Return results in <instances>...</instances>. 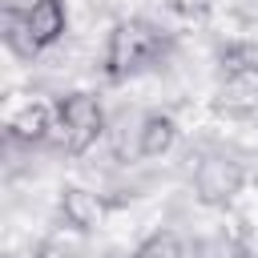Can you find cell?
<instances>
[{
	"label": "cell",
	"mask_w": 258,
	"mask_h": 258,
	"mask_svg": "<svg viewBox=\"0 0 258 258\" xmlns=\"http://www.w3.org/2000/svg\"><path fill=\"white\" fill-rule=\"evenodd\" d=\"M169 52V36L145 20V16H125L109 28L105 36V52H101V73L109 85H121L145 69H153L161 56Z\"/></svg>",
	"instance_id": "6da1fadb"
},
{
	"label": "cell",
	"mask_w": 258,
	"mask_h": 258,
	"mask_svg": "<svg viewBox=\"0 0 258 258\" xmlns=\"http://www.w3.org/2000/svg\"><path fill=\"white\" fill-rule=\"evenodd\" d=\"M4 40L16 56H36V44L28 36V24H24V8H16V4L4 8Z\"/></svg>",
	"instance_id": "9c48e42d"
},
{
	"label": "cell",
	"mask_w": 258,
	"mask_h": 258,
	"mask_svg": "<svg viewBox=\"0 0 258 258\" xmlns=\"http://www.w3.org/2000/svg\"><path fill=\"white\" fill-rule=\"evenodd\" d=\"M52 129H56V105L44 101H28L8 117V141L16 145H40Z\"/></svg>",
	"instance_id": "8992f818"
},
{
	"label": "cell",
	"mask_w": 258,
	"mask_h": 258,
	"mask_svg": "<svg viewBox=\"0 0 258 258\" xmlns=\"http://www.w3.org/2000/svg\"><path fill=\"white\" fill-rule=\"evenodd\" d=\"M246 189V169L230 153H206L194 169V198L210 210H226Z\"/></svg>",
	"instance_id": "3957f363"
},
{
	"label": "cell",
	"mask_w": 258,
	"mask_h": 258,
	"mask_svg": "<svg viewBox=\"0 0 258 258\" xmlns=\"http://www.w3.org/2000/svg\"><path fill=\"white\" fill-rule=\"evenodd\" d=\"M24 24H28V36L36 44V52H44L69 32V8H64V0H28L24 4Z\"/></svg>",
	"instance_id": "5b68a950"
},
{
	"label": "cell",
	"mask_w": 258,
	"mask_h": 258,
	"mask_svg": "<svg viewBox=\"0 0 258 258\" xmlns=\"http://www.w3.org/2000/svg\"><path fill=\"white\" fill-rule=\"evenodd\" d=\"M56 214H60V222H64L69 230L89 234V230H97V226L105 222L109 202H105L101 194L85 189V185H64V189H60V198H56Z\"/></svg>",
	"instance_id": "277c9868"
},
{
	"label": "cell",
	"mask_w": 258,
	"mask_h": 258,
	"mask_svg": "<svg viewBox=\"0 0 258 258\" xmlns=\"http://www.w3.org/2000/svg\"><path fill=\"white\" fill-rule=\"evenodd\" d=\"M56 129L69 157L89 153L105 133V109L93 93H64L56 101Z\"/></svg>",
	"instance_id": "7a4b0ae2"
},
{
	"label": "cell",
	"mask_w": 258,
	"mask_h": 258,
	"mask_svg": "<svg viewBox=\"0 0 258 258\" xmlns=\"http://www.w3.org/2000/svg\"><path fill=\"white\" fill-rule=\"evenodd\" d=\"M218 64L234 81H258V44L254 40H226L218 48Z\"/></svg>",
	"instance_id": "ba28073f"
},
{
	"label": "cell",
	"mask_w": 258,
	"mask_h": 258,
	"mask_svg": "<svg viewBox=\"0 0 258 258\" xmlns=\"http://www.w3.org/2000/svg\"><path fill=\"white\" fill-rule=\"evenodd\" d=\"M177 145V121L169 113H145L137 129V153L141 157H165Z\"/></svg>",
	"instance_id": "52a82bcc"
},
{
	"label": "cell",
	"mask_w": 258,
	"mask_h": 258,
	"mask_svg": "<svg viewBox=\"0 0 258 258\" xmlns=\"http://www.w3.org/2000/svg\"><path fill=\"white\" fill-rule=\"evenodd\" d=\"M129 258H181V246H177V234H169V230H157V234H149Z\"/></svg>",
	"instance_id": "30bf717a"
}]
</instances>
